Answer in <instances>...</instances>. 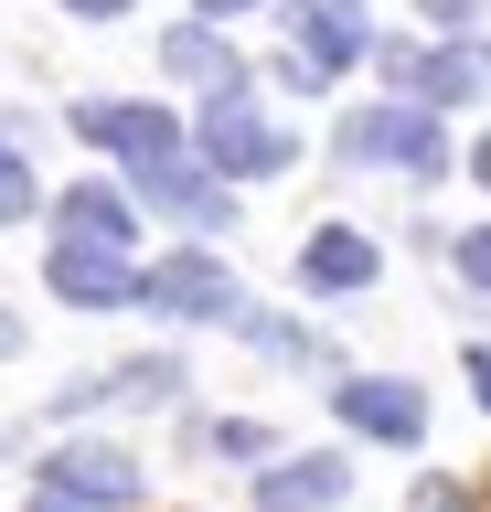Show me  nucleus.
Segmentation results:
<instances>
[{
  "mask_svg": "<svg viewBox=\"0 0 491 512\" xmlns=\"http://www.w3.org/2000/svg\"><path fill=\"white\" fill-rule=\"evenodd\" d=\"M342 160H395L406 182H438L449 171L438 107H363V118H342Z\"/></svg>",
  "mask_w": 491,
  "mask_h": 512,
  "instance_id": "nucleus-1",
  "label": "nucleus"
},
{
  "mask_svg": "<svg viewBox=\"0 0 491 512\" xmlns=\"http://www.w3.org/2000/svg\"><path fill=\"white\" fill-rule=\"evenodd\" d=\"M203 160H214V171H289L299 139H289V128H267L257 96L235 86V96H203Z\"/></svg>",
  "mask_w": 491,
  "mask_h": 512,
  "instance_id": "nucleus-2",
  "label": "nucleus"
},
{
  "mask_svg": "<svg viewBox=\"0 0 491 512\" xmlns=\"http://www.w3.org/2000/svg\"><path fill=\"white\" fill-rule=\"evenodd\" d=\"M363 43H374V32H363L353 0H289V86H331Z\"/></svg>",
  "mask_w": 491,
  "mask_h": 512,
  "instance_id": "nucleus-3",
  "label": "nucleus"
},
{
  "mask_svg": "<svg viewBox=\"0 0 491 512\" xmlns=\"http://www.w3.org/2000/svg\"><path fill=\"white\" fill-rule=\"evenodd\" d=\"M139 278L150 267H129V246H54L43 256V288L75 299V310H139Z\"/></svg>",
  "mask_w": 491,
  "mask_h": 512,
  "instance_id": "nucleus-4",
  "label": "nucleus"
},
{
  "mask_svg": "<svg viewBox=\"0 0 491 512\" xmlns=\"http://www.w3.org/2000/svg\"><path fill=\"white\" fill-rule=\"evenodd\" d=\"M43 491H65V502H86V512H129L139 502V459L129 448H43Z\"/></svg>",
  "mask_w": 491,
  "mask_h": 512,
  "instance_id": "nucleus-5",
  "label": "nucleus"
},
{
  "mask_svg": "<svg viewBox=\"0 0 491 512\" xmlns=\"http://www.w3.org/2000/svg\"><path fill=\"white\" fill-rule=\"evenodd\" d=\"M139 310H161V320H235L225 256H161V267L139 278Z\"/></svg>",
  "mask_w": 491,
  "mask_h": 512,
  "instance_id": "nucleus-6",
  "label": "nucleus"
},
{
  "mask_svg": "<svg viewBox=\"0 0 491 512\" xmlns=\"http://www.w3.org/2000/svg\"><path fill=\"white\" fill-rule=\"evenodd\" d=\"M75 128H86L97 150H118L129 171H161V160H182V139H171L161 107H118V96H107V107H75Z\"/></svg>",
  "mask_w": 491,
  "mask_h": 512,
  "instance_id": "nucleus-7",
  "label": "nucleus"
},
{
  "mask_svg": "<svg viewBox=\"0 0 491 512\" xmlns=\"http://www.w3.org/2000/svg\"><path fill=\"white\" fill-rule=\"evenodd\" d=\"M331 406H342V427H363V438H385V448H406L427 427V395L417 384H385V374H353Z\"/></svg>",
  "mask_w": 491,
  "mask_h": 512,
  "instance_id": "nucleus-8",
  "label": "nucleus"
},
{
  "mask_svg": "<svg viewBox=\"0 0 491 512\" xmlns=\"http://www.w3.org/2000/svg\"><path fill=\"white\" fill-rule=\"evenodd\" d=\"M129 192H139V203H161V214H182L193 235H225V224H235V203L203 182V171H182V160H161V171H129Z\"/></svg>",
  "mask_w": 491,
  "mask_h": 512,
  "instance_id": "nucleus-9",
  "label": "nucleus"
},
{
  "mask_svg": "<svg viewBox=\"0 0 491 512\" xmlns=\"http://www.w3.org/2000/svg\"><path fill=\"white\" fill-rule=\"evenodd\" d=\"M129 203L139 192H118V182H75L65 203H54V235H65V246H129Z\"/></svg>",
  "mask_w": 491,
  "mask_h": 512,
  "instance_id": "nucleus-10",
  "label": "nucleus"
},
{
  "mask_svg": "<svg viewBox=\"0 0 491 512\" xmlns=\"http://www.w3.org/2000/svg\"><path fill=\"white\" fill-rule=\"evenodd\" d=\"M161 64L182 75V86H203V96H235V86H246V64H235V43H225L214 22H182V32L161 43Z\"/></svg>",
  "mask_w": 491,
  "mask_h": 512,
  "instance_id": "nucleus-11",
  "label": "nucleus"
},
{
  "mask_svg": "<svg viewBox=\"0 0 491 512\" xmlns=\"http://www.w3.org/2000/svg\"><path fill=\"white\" fill-rule=\"evenodd\" d=\"M342 459H331V448H310V459H278V470L257 480V512H321V502H342Z\"/></svg>",
  "mask_w": 491,
  "mask_h": 512,
  "instance_id": "nucleus-12",
  "label": "nucleus"
},
{
  "mask_svg": "<svg viewBox=\"0 0 491 512\" xmlns=\"http://www.w3.org/2000/svg\"><path fill=\"white\" fill-rule=\"evenodd\" d=\"M385 75H406L417 86V107H459V96H481V54H406V43H385Z\"/></svg>",
  "mask_w": 491,
  "mask_h": 512,
  "instance_id": "nucleus-13",
  "label": "nucleus"
},
{
  "mask_svg": "<svg viewBox=\"0 0 491 512\" xmlns=\"http://www.w3.org/2000/svg\"><path fill=\"white\" fill-rule=\"evenodd\" d=\"M299 278L310 288H374V246H363L353 224H321V235L299 246Z\"/></svg>",
  "mask_w": 491,
  "mask_h": 512,
  "instance_id": "nucleus-14",
  "label": "nucleus"
},
{
  "mask_svg": "<svg viewBox=\"0 0 491 512\" xmlns=\"http://www.w3.org/2000/svg\"><path fill=\"white\" fill-rule=\"evenodd\" d=\"M246 342H257L267 363H321V342H310L299 320H278V310H257V320H246Z\"/></svg>",
  "mask_w": 491,
  "mask_h": 512,
  "instance_id": "nucleus-15",
  "label": "nucleus"
},
{
  "mask_svg": "<svg viewBox=\"0 0 491 512\" xmlns=\"http://www.w3.org/2000/svg\"><path fill=\"white\" fill-rule=\"evenodd\" d=\"M22 214H43V182L22 171V150L0 139V224H22Z\"/></svg>",
  "mask_w": 491,
  "mask_h": 512,
  "instance_id": "nucleus-16",
  "label": "nucleus"
},
{
  "mask_svg": "<svg viewBox=\"0 0 491 512\" xmlns=\"http://www.w3.org/2000/svg\"><path fill=\"white\" fill-rule=\"evenodd\" d=\"M203 448H225V459H267V427L257 416H214V427H193Z\"/></svg>",
  "mask_w": 491,
  "mask_h": 512,
  "instance_id": "nucleus-17",
  "label": "nucleus"
},
{
  "mask_svg": "<svg viewBox=\"0 0 491 512\" xmlns=\"http://www.w3.org/2000/svg\"><path fill=\"white\" fill-rule=\"evenodd\" d=\"M459 267H470V288H491V235H459Z\"/></svg>",
  "mask_w": 491,
  "mask_h": 512,
  "instance_id": "nucleus-18",
  "label": "nucleus"
},
{
  "mask_svg": "<svg viewBox=\"0 0 491 512\" xmlns=\"http://www.w3.org/2000/svg\"><path fill=\"white\" fill-rule=\"evenodd\" d=\"M203 22H235V11H267V0H193Z\"/></svg>",
  "mask_w": 491,
  "mask_h": 512,
  "instance_id": "nucleus-19",
  "label": "nucleus"
},
{
  "mask_svg": "<svg viewBox=\"0 0 491 512\" xmlns=\"http://www.w3.org/2000/svg\"><path fill=\"white\" fill-rule=\"evenodd\" d=\"M470 384H481V406H491V342H470Z\"/></svg>",
  "mask_w": 491,
  "mask_h": 512,
  "instance_id": "nucleus-20",
  "label": "nucleus"
},
{
  "mask_svg": "<svg viewBox=\"0 0 491 512\" xmlns=\"http://www.w3.org/2000/svg\"><path fill=\"white\" fill-rule=\"evenodd\" d=\"M417 11L427 22H470V0H417Z\"/></svg>",
  "mask_w": 491,
  "mask_h": 512,
  "instance_id": "nucleus-21",
  "label": "nucleus"
},
{
  "mask_svg": "<svg viewBox=\"0 0 491 512\" xmlns=\"http://www.w3.org/2000/svg\"><path fill=\"white\" fill-rule=\"evenodd\" d=\"M65 11H86V22H118V11H129V0H65Z\"/></svg>",
  "mask_w": 491,
  "mask_h": 512,
  "instance_id": "nucleus-22",
  "label": "nucleus"
},
{
  "mask_svg": "<svg viewBox=\"0 0 491 512\" xmlns=\"http://www.w3.org/2000/svg\"><path fill=\"white\" fill-rule=\"evenodd\" d=\"M33 512H86V502H65V491H43V502H33Z\"/></svg>",
  "mask_w": 491,
  "mask_h": 512,
  "instance_id": "nucleus-23",
  "label": "nucleus"
},
{
  "mask_svg": "<svg viewBox=\"0 0 491 512\" xmlns=\"http://www.w3.org/2000/svg\"><path fill=\"white\" fill-rule=\"evenodd\" d=\"M11 342H22V320H11V310H0V352H11Z\"/></svg>",
  "mask_w": 491,
  "mask_h": 512,
  "instance_id": "nucleus-24",
  "label": "nucleus"
},
{
  "mask_svg": "<svg viewBox=\"0 0 491 512\" xmlns=\"http://www.w3.org/2000/svg\"><path fill=\"white\" fill-rule=\"evenodd\" d=\"M470 171H481V182H491V139H481V150H470Z\"/></svg>",
  "mask_w": 491,
  "mask_h": 512,
  "instance_id": "nucleus-25",
  "label": "nucleus"
}]
</instances>
